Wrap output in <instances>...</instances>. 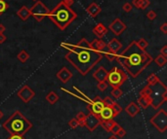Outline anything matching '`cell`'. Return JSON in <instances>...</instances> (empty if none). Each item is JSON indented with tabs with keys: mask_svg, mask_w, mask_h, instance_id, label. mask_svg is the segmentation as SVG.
<instances>
[{
	"mask_svg": "<svg viewBox=\"0 0 167 139\" xmlns=\"http://www.w3.org/2000/svg\"><path fill=\"white\" fill-rule=\"evenodd\" d=\"M152 93V89L151 88V86L147 85L146 87L139 93V95L140 96H151Z\"/></svg>",
	"mask_w": 167,
	"mask_h": 139,
	"instance_id": "29",
	"label": "cell"
},
{
	"mask_svg": "<svg viewBox=\"0 0 167 139\" xmlns=\"http://www.w3.org/2000/svg\"><path fill=\"white\" fill-rule=\"evenodd\" d=\"M45 98H46V100L48 101L49 104L54 105L55 103H57V102H58L60 97H59V95H58V93H56V91H49V93H47Z\"/></svg>",
	"mask_w": 167,
	"mask_h": 139,
	"instance_id": "23",
	"label": "cell"
},
{
	"mask_svg": "<svg viewBox=\"0 0 167 139\" xmlns=\"http://www.w3.org/2000/svg\"><path fill=\"white\" fill-rule=\"evenodd\" d=\"M102 8L100 7L99 4H97L96 2H92L89 6L86 8V12L89 14V16H91L92 18H95L101 13Z\"/></svg>",
	"mask_w": 167,
	"mask_h": 139,
	"instance_id": "16",
	"label": "cell"
},
{
	"mask_svg": "<svg viewBox=\"0 0 167 139\" xmlns=\"http://www.w3.org/2000/svg\"><path fill=\"white\" fill-rule=\"evenodd\" d=\"M140 110H141L140 106H139L136 102H131V103L128 104L126 108H125V112L130 117H135L137 114L140 113Z\"/></svg>",
	"mask_w": 167,
	"mask_h": 139,
	"instance_id": "18",
	"label": "cell"
},
{
	"mask_svg": "<svg viewBox=\"0 0 167 139\" xmlns=\"http://www.w3.org/2000/svg\"><path fill=\"white\" fill-rule=\"evenodd\" d=\"M103 103H104V106L111 107L112 104L115 103V101H113L110 96H107V97H105V99H103Z\"/></svg>",
	"mask_w": 167,
	"mask_h": 139,
	"instance_id": "35",
	"label": "cell"
},
{
	"mask_svg": "<svg viewBox=\"0 0 167 139\" xmlns=\"http://www.w3.org/2000/svg\"><path fill=\"white\" fill-rule=\"evenodd\" d=\"M126 80L127 74L125 73L123 69L113 67L108 73V85H110L111 88H120V86L123 85Z\"/></svg>",
	"mask_w": 167,
	"mask_h": 139,
	"instance_id": "5",
	"label": "cell"
},
{
	"mask_svg": "<svg viewBox=\"0 0 167 139\" xmlns=\"http://www.w3.org/2000/svg\"><path fill=\"white\" fill-rule=\"evenodd\" d=\"M103 54L105 55V57L108 58V60H110V62H112V60H115L116 57H117V54H113V53H110V52H103Z\"/></svg>",
	"mask_w": 167,
	"mask_h": 139,
	"instance_id": "34",
	"label": "cell"
},
{
	"mask_svg": "<svg viewBox=\"0 0 167 139\" xmlns=\"http://www.w3.org/2000/svg\"><path fill=\"white\" fill-rule=\"evenodd\" d=\"M116 124V122H115L112 119L110 120H101V123H100V126H102V127L106 131L110 132V129H112V127Z\"/></svg>",
	"mask_w": 167,
	"mask_h": 139,
	"instance_id": "24",
	"label": "cell"
},
{
	"mask_svg": "<svg viewBox=\"0 0 167 139\" xmlns=\"http://www.w3.org/2000/svg\"><path fill=\"white\" fill-rule=\"evenodd\" d=\"M140 5H141V0H132V6L140 9Z\"/></svg>",
	"mask_w": 167,
	"mask_h": 139,
	"instance_id": "43",
	"label": "cell"
},
{
	"mask_svg": "<svg viewBox=\"0 0 167 139\" xmlns=\"http://www.w3.org/2000/svg\"><path fill=\"white\" fill-rule=\"evenodd\" d=\"M151 4L150 0H141V5H140V10H145Z\"/></svg>",
	"mask_w": 167,
	"mask_h": 139,
	"instance_id": "39",
	"label": "cell"
},
{
	"mask_svg": "<svg viewBox=\"0 0 167 139\" xmlns=\"http://www.w3.org/2000/svg\"><path fill=\"white\" fill-rule=\"evenodd\" d=\"M3 116H4V114L2 113V111H1V110H0V120H1V119L3 118Z\"/></svg>",
	"mask_w": 167,
	"mask_h": 139,
	"instance_id": "51",
	"label": "cell"
},
{
	"mask_svg": "<svg viewBox=\"0 0 167 139\" xmlns=\"http://www.w3.org/2000/svg\"><path fill=\"white\" fill-rule=\"evenodd\" d=\"M136 44L138 45L139 48H141L143 50H146L147 47L149 46V42H147L146 39H144V38H141V39H139L138 41H136Z\"/></svg>",
	"mask_w": 167,
	"mask_h": 139,
	"instance_id": "32",
	"label": "cell"
},
{
	"mask_svg": "<svg viewBox=\"0 0 167 139\" xmlns=\"http://www.w3.org/2000/svg\"><path fill=\"white\" fill-rule=\"evenodd\" d=\"M108 29L115 36H119L126 30V24H125L120 19L116 18L115 21H111V24H110Z\"/></svg>",
	"mask_w": 167,
	"mask_h": 139,
	"instance_id": "11",
	"label": "cell"
},
{
	"mask_svg": "<svg viewBox=\"0 0 167 139\" xmlns=\"http://www.w3.org/2000/svg\"><path fill=\"white\" fill-rule=\"evenodd\" d=\"M110 94L112 95V97H115V98L118 99L120 98L122 96V94H123V91L120 88H112V90L110 91Z\"/></svg>",
	"mask_w": 167,
	"mask_h": 139,
	"instance_id": "30",
	"label": "cell"
},
{
	"mask_svg": "<svg viewBox=\"0 0 167 139\" xmlns=\"http://www.w3.org/2000/svg\"><path fill=\"white\" fill-rule=\"evenodd\" d=\"M152 59L146 50L139 48L136 41H132L115 58L118 64L133 78H137L152 62Z\"/></svg>",
	"mask_w": 167,
	"mask_h": 139,
	"instance_id": "2",
	"label": "cell"
},
{
	"mask_svg": "<svg viewBox=\"0 0 167 139\" xmlns=\"http://www.w3.org/2000/svg\"><path fill=\"white\" fill-rule=\"evenodd\" d=\"M62 2H63V3H65L66 6L71 7V5L74 3V0H62Z\"/></svg>",
	"mask_w": 167,
	"mask_h": 139,
	"instance_id": "47",
	"label": "cell"
},
{
	"mask_svg": "<svg viewBox=\"0 0 167 139\" xmlns=\"http://www.w3.org/2000/svg\"><path fill=\"white\" fill-rule=\"evenodd\" d=\"M93 33L97 36V38L102 39L108 33V28L102 23H99L93 28Z\"/></svg>",
	"mask_w": 167,
	"mask_h": 139,
	"instance_id": "20",
	"label": "cell"
},
{
	"mask_svg": "<svg viewBox=\"0 0 167 139\" xmlns=\"http://www.w3.org/2000/svg\"><path fill=\"white\" fill-rule=\"evenodd\" d=\"M160 30L164 33V34H167V23H163L162 24H161Z\"/></svg>",
	"mask_w": 167,
	"mask_h": 139,
	"instance_id": "44",
	"label": "cell"
},
{
	"mask_svg": "<svg viewBox=\"0 0 167 139\" xmlns=\"http://www.w3.org/2000/svg\"><path fill=\"white\" fill-rule=\"evenodd\" d=\"M2 127L9 134L24 135L32 127L31 122H29L19 110L15 111L6 121L2 124Z\"/></svg>",
	"mask_w": 167,
	"mask_h": 139,
	"instance_id": "4",
	"label": "cell"
},
{
	"mask_svg": "<svg viewBox=\"0 0 167 139\" xmlns=\"http://www.w3.org/2000/svg\"><path fill=\"white\" fill-rule=\"evenodd\" d=\"M150 122L160 133L165 132L167 129V113L165 110L159 109L157 114L152 117Z\"/></svg>",
	"mask_w": 167,
	"mask_h": 139,
	"instance_id": "6",
	"label": "cell"
},
{
	"mask_svg": "<svg viewBox=\"0 0 167 139\" xmlns=\"http://www.w3.org/2000/svg\"><path fill=\"white\" fill-rule=\"evenodd\" d=\"M61 45L68 51L65 55V58L82 76L87 75L103 58V53L92 48L90 42L85 38H82L75 45L68 43Z\"/></svg>",
	"mask_w": 167,
	"mask_h": 139,
	"instance_id": "1",
	"label": "cell"
},
{
	"mask_svg": "<svg viewBox=\"0 0 167 139\" xmlns=\"http://www.w3.org/2000/svg\"><path fill=\"white\" fill-rule=\"evenodd\" d=\"M108 139H118V137H116L115 135H113V134H112V135L110 136V137H108Z\"/></svg>",
	"mask_w": 167,
	"mask_h": 139,
	"instance_id": "50",
	"label": "cell"
},
{
	"mask_svg": "<svg viewBox=\"0 0 167 139\" xmlns=\"http://www.w3.org/2000/svg\"><path fill=\"white\" fill-rule=\"evenodd\" d=\"M8 139H26L24 135H18V134H11V136Z\"/></svg>",
	"mask_w": 167,
	"mask_h": 139,
	"instance_id": "45",
	"label": "cell"
},
{
	"mask_svg": "<svg viewBox=\"0 0 167 139\" xmlns=\"http://www.w3.org/2000/svg\"><path fill=\"white\" fill-rule=\"evenodd\" d=\"M32 1H35V2H36V1H37V0H32Z\"/></svg>",
	"mask_w": 167,
	"mask_h": 139,
	"instance_id": "52",
	"label": "cell"
},
{
	"mask_svg": "<svg viewBox=\"0 0 167 139\" xmlns=\"http://www.w3.org/2000/svg\"><path fill=\"white\" fill-rule=\"evenodd\" d=\"M151 105L154 109H158L164 102L167 100V90H164L162 93H159L157 90L154 91L151 94Z\"/></svg>",
	"mask_w": 167,
	"mask_h": 139,
	"instance_id": "8",
	"label": "cell"
},
{
	"mask_svg": "<svg viewBox=\"0 0 167 139\" xmlns=\"http://www.w3.org/2000/svg\"><path fill=\"white\" fill-rule=\"evenodd\" d=\"M17 57H18V59L20 60L22 63H24L29 59V54L27 51H24V50H22L18 54V55H17Z\"/></svg>",
	"mask_w": 167,
	"mask_h": 139,
	"instance_id": "27",
	"label": "cell"
},
{
	"mask_svg": "<svg viewBox=\"0 0 167 139\" xmlns=\"http://www.w3.org/2000/svg\"><path fill=\"white\" fill-rule=\"evenodd\" d=\"M6 30V27H5L4 24H0V33H4V31Z\"/></svg>",
	"mask_w": 167,
	"mask_h": 139,
	"instance_id": "49",
	"label": "cell"
},
{
	"mask_svg": "<svg viewBox=\"0 0 167 139\" xmlns=\"http://www.w3.org/2000/svg\"><path fill=\"white\" fill-rule=\"evenodd\" d=\"M160 55H162L163 57H167V46H163L160 50Z\"/></svg>",
	"mask_w": 167,
	"mask_h": 139,
	"instance_id": "46",
	"label": "cell"
},
{
	"mask_svg": "<svg viewBox=\"0 0 167 139\" xmlns=\"http://www.w3.org/2000/svg\"><path fill=\"white\" fill-rule=\"evenodd\" d=\"M146 16H147V18L150 19V21H154V19H157V13H155L154 10L149 11V12L147 13V15H146Z\"/></svg>",
	"mask_w": 167,
	"mask_h": 139,
	"instance_id": "37",
	"label": "cell"
},
{
	"mask_svg": "<svg viewBox=\"0 0 167 139\" xmlns=\"http://www.w3.org/2000/svg\"><path fill=\"white\" fill-rule=\"evenodd\" d=\"M90 45L92 46V48L95 49L96 51L103 53L105 51V48H107V43H105V41L103 39H94L92 42H90Z\"/></svg>",
	"mask_w": 167,
	"mask_h": 139,
	"instance_id": "19",
	"label": "cell"
},
{
	"mask_svg": "<svg viewBox=\"0 0 167 139\" xmlns=\"http://www.w3.org/2000/svg\"><path fill=\"white\" fill-rule=\"evenodd\" d=\"M100 123H101V119L99 118V116L90 112L88 115H86L84 127H87L89 131L92 132L100 126Z\"/></svg>",
	"mask_w": 167,
	"mask_h": 139,
	"instance_id": "10",
	"label": "cell"
},
{
	"mask_svg": "<svg viewBox=\"0 0 167 139\" xmlns=\"http://www.w3.org/2000/svg\"><path fill=\"white\" fill-rule=\"evenodd\" d=\"M9 9V5L5 0H0V16Z\"/></svg>",
	"mask_w": 167,
	"mask_h": 139,
	"instance_id": "33",
	"label": "cell"
},
{
	"mask_svg": "<svg viewBox=\"0 0 167 139\" xmlns=\"http://www.w3.org/2000/svg\"><path fill=\"white\" fill-rule=\"evenodd\" d=\"M121 129H122V127H121V126H119V124H118L117 123H116V124H115V126L112 127V129H110V132L112 133L113 135H115L116 133H117V132L119 131V130Z\"/></svg>",
	"mask_w": 167,
	"mask_h": 139,
	"instance_id": "41",
	"label": "cell"
},
{
	"mask_svg": "<svg viewBox=\"0 0 167 139\" xmlns=\"http://www.w3.org/2000/svg\"><path fill=\"white\" fill-rule=\"evenodd\" d=\"M7 40V37L4 35V33H0V44H3Z\"/></svg>",
	"mask_w": 167,
	"mask_h": 139,
	"instance_id": "48",
	"label": "cell"
},
{
	"mask_svg": "<svg viewBox=\"0 0 167 139\" xmlns=\"http://www.w3.org/2000/svg\"><path fill=\"white\" fill-rule=\"evenodd\" d=\"M29 11H30V17H32L37 21H43L44 18H46L50 10L46 7V5L42 1L37 0L34 3V5L29 9Z\"/></svg>",
	"mask_w": 167,
	"mask_h": 139,
	"instance_id": "7",
	"label": "cell"
},
{
	"mask_svg": "<svg viewBox=\"0 0 167 139\" xmlns=\"http://www.w3.org/2000/svg\"><path fill=\"white\" fill-rule=\"evenodd\" d=\"M108 87V83L107 82H101V83H98V86H97V88H98L99 91H104L105 90H107V88Z\"/></svg>",
	"mask_w": 167,
	"mask_h": 139,
	"instance_id": "40",
	"label": "cell"
},
{
	"mask_svg": "<svg viewBox=\"0 0 167 139\" xmlns=\"http://www.w3.org/2000/svg\"><path fill=\"white\" fill-rule=\"evenodd\" d=\"M152 62H155V64L157 66H159V67H162L166 64L167 62V57H163L162 55H158L157 57L154 58V59H152Z\"/></svg>",
	"mask_w": 167,
	"mask_h": 139,
	"instance_id": "26",
	"label": "cell"
},
{
	"mask_svg": "<svg viewBox=\"0 0 167 139\" xmlns=\"http://www.w3.org/2000/svg\"><path fill=\"white\" fill-rule=\"evenodd\" d=\"M151 96H140L138 99V105L143 109H147L151 105Z\"/></svg>",
	"mask_w": 167,
	"mask_h": 139,
	"instance_id": "22",
	"label": "cell"
},
{
	"mask_svg": "<svg viewBox=\"0 0 167 139\" xmlns=\"http://www.w3.org/2000/svg\"><path fill=\"white\" fill-rule=\"evenodd\" d=\"M122 9L125 13H130L131 11L133 10V6L131 3H129V2H126V3L123 4V6H122Z\"/></svg>",
	"mask_w": 167,
	"mask_h": 139,
	"instance_id": "36",
	"label": "cell"
},
{
	"mask_svg": "<svg viewBox=\"0 0 167 139\" xmlns=\"http://www.w3.org/2000/svg\"><path fill=\"white\" fill-rule=\"evenodd\" d=\"M111 109H112V111H113V115H115V117H116L118 114H120L122 112V107L118 103H116V102H115V103L112 104Z\"/></svg>",
	"mask_w": 167,
	"mask_h": 139,
	"instance_id": "31",
	"label": "cell"
},
{
	"mask_svg": "<svg viewBox=\"0 0 167 139\" xmlns=\"http://www.w3.org/2000/svg\"><path fill=\"white\" fill-rule=\"evenodd\" d=\"M17 95H18L19 98L22 99V101L24 102V103H29L33 97L35 96V93L34 91H32L31 89L29 88V86L24 85L18 91Z\"/></svg>",
	"mask_w": 167,
	"mask_h": 139,
	"instance_id": "9",
	"label": "cell"
},
{
	"mask_svg": "<svg viewBox=\"0 0 167 139\" xmlns=\"http://www.w3.org/2000/svg\"><path fill=\"white\" fill-rule=\"evenodd\" d=\"M99 118L101 120H110V119L115 118L113 111L111 109V107H107V106L103 107L102 111L99 114Z\"/></svg>",
	"mask_w": 167,
	"mask_h": 139,
	"instance_id": "17",
	"label": "cell"
},
{
	"mask_svg": "<svg viewBox=\"0 0 167 139\" xmlns=\"http://www.w3.org/2000/svg\"><path fill=\"white\" fill-rule=\"evenodd\" d=\"M68 126H69V127H71V129H75L76 127H78V122H77V120H76L75 118L71 119V120L68 122Z\"/></svg>",
	"mask_w": 167,
	"mask_h": 139,
	"instance_id": "38",
	"label": "cell"
},
{
	"mask_svg": "<svg viewBox=\"0 0 167 139\" xmlns=\"http://www.w3.org/2000/svg\"><path fill=\"white\" fill-rule=\"evenodd\" d=\"M89 105L87 106L88 110L90 109L91 113L95 114V115H98L100 112L102 111L103 107H104V103H103V99L100 96H96L94 98V100H91L90 103H88Z\"/></svg>",
	"mask_w": 167,
	"mask_h": 139,
	"instance_id": "12",
	"label": "cell"
},
{
	"mask_svg": "<svg viewBox=\"0 0 167 139\" xmlns=\"http://www.w3.org/2000/svg\"><path fill=\"white\" fill-rule=\"evenodd\" d=\"M56 76H57V78L61 82H63L64 84H66V83L72 78V73L66 67H63L61 70L58 71V73L56 74Z\"/></svg>",
	"mask_w": 167,
	"mask_h": 139,
	"instance_id": "14",
	"label": "cell"
},
{
	"mask_svg": "<svg viewBox=\"0 0 167 139\" xmlns=\"http://www.w3.org/2000/svg\"><path fill=\"white\" fill-rule=\"evenodd\" d=\"M108 71L104 67V66H100V67L97 69V70H95V72L93 73V78L98 83L106 82L107 81V78H108Z\"/></svg>",
	"mask_w": 167,
	"mask_h": 139,
	"instance_id": "13",
	"label": "cell"
},
{
	"mask_svg": "<svg viewBox=\"0 0 167 139\" xmlns=\"http://www.w3.org/2000/svg\"><path fill=\"white\" fill-rule=\"evenodd\" d=\"M125 134H126V131H125L123 129H121L117 133H116L115 136H116V137H118V138H122V137H124Z\"/></svg>",
	"mask_w": 167,
	"mask_h": 139,
	"instance_id": "42",
	"label": "cell"
},
{
	"mask_svg": "<svg viewBox=\"0 0 167 139\" xmlns=\"http://www.w3.org/2000/svg\"><path fill=\"white\" fill-rule=\"evenodd\" d=\"M85 118H86V115L82 111L77 113V115L75 117V119L78 122V127H84L85 126Z\"/></svg>",
	"mask_w": 167,
	"mask_h": 139,
	"instance_id": "28",
	"label": "cell"
},
{
	"mask_svg": "<svg viewBox=\"0 0 167 139\" xmlns=\"http://www.w3.org/2000/svg\"><path fill=\"white\" fill-rule=\"evenodd\" d=\"M77 14L62 1L56 5L53 10L49 11L47 15V18L62 31L68 28L72 21L77 19Z\"/></svg>",
	"mask_w": 167,
	"mask_h": 139,
	"instance_id": "3",
	"label": "cell"
},
{
	"mask_svg": "<svg viewBox=\"0 0 167 139\" xmlns=\"http://www.w3.org/2000/svg\"><path fill=\"white\" fill-rule=\"evenodd\" d=\"M147 85L152 86H152H155V85L159 84L161 81H160L159 78L157 77V75H155L154 73H152L149 77H147Z\"/></svg>",
	"mask_w": 167,
	"mask_h": 139,
	"instance_id": "25",
	"label": "cell"
},
{
	"mask_svg": "<svg viewBox=\"0 0 167 139\" xmlns=\"http://www.w3.org/2000/svg\"><path fill=\"white\" fill-rule=\"evenodd\" d=\"M17 16H18L22 21H27L30 17V11L27 6H23L17 12Z\"/></svg>",
	"mask_w": 167,
	"mask_h": 139,
	"instance_id": "21",
	"label": "cell"
},
{
	"mask_svg": "<svg viewBox=\"0 0 167 139\" xmlns=\"http://www.w3.org/2000/svg\"><path fill=\"white\" fill-rule=\"evenodd\" d=\"M122 44L120 43V41H118V39L116 38H112L111 40L107 44V48L108 51L110 53H113V54H117L119 50L121 49Z\"/></svg>",
	"mask_w": 167,
	"mask_h": 139,
	"instance_id": "15",
	"label": "cell"
}]
</instances>
